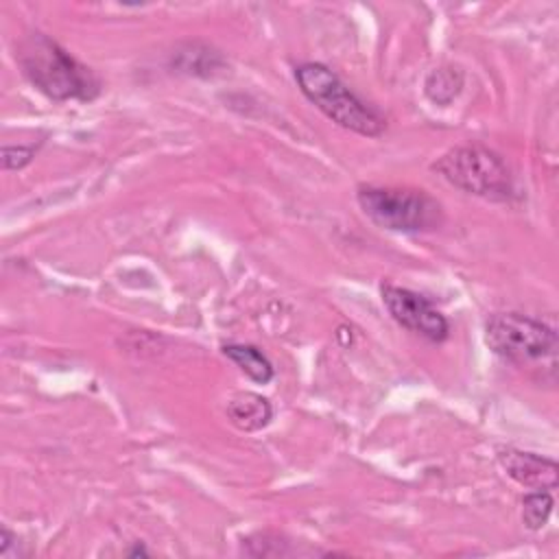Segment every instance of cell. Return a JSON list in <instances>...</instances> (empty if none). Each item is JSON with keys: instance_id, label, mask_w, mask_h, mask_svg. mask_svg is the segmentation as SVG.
Wrapping results in <instances>:
<instances>
[{"instance_id": "1", "label": "cell", "mask_w": 559, "mask_h": 559, "mask_svg": "<svg viewBox=\"0 0 559 559\" xmlns=\"http://www.w3.org/2000/svg\"><path fill=\"white\" fill-rule=\"evenodd\" d=\"M15 59L28 83L52 100H94L100 94L103 83L96 72L44 33L24 37Z\"/></svg>"}, {"instance_id": "2", "label": "cell", "mask_w": 559, "mask_h": 559, "mask_svg": "<svg viewBox=\"0 0 559 559\" xmlns=\"http://www.w3.org/2000/svg\"><path fill=\"white\" fill-rule=\"evenodd\" d=\"M295 81L301 94L338 127L365 138H378L386 129V120L358 98L328 66L317 61L301 63L295 68Z\"/></svg>"}, {"instance_id": "3", "label": "cell", "mask_w": 559, "mask_h": 559, "mask_svg": "<svg viewBox=\"0 0 559 559\" xmlns=\"http://www.w3.org/2000/svg\"><path fill=\"white\" fill-rule=\"evenodd\" d=\"M432 170L450 186L487 201H509L513 197L509 166L483 144H461L445 151L432 164Z\"/></svg>"}, {"instance_id": "4", "label": "cell", "mask_w": 559, "mask_h": 559, "mask_svg": "<svg viewBox=\"0 0 559 559\" xmlns=\"http://www.w3.org/2000/svg\"><path fill=\"white\" fill-rule=\"evenodd\" d=\"M356 199L365 216L389 231H430L441 223V205L424 190L360 186Z\"/></svg>"}, {"instance_id": "5", "label": "cell", "mask_w": 559, "mask_h": 559, "mask_svg": "<svg viewBox=\"0 0 559 559\" xmlns=\"http://www.w3.org/2000/svg\"><path fill=\"white\" fill-rule=\"evenodd\" d=\"M485 343L496 356L518 367L544 362L555 367L557 332L539 319L520 312L493 314L485 325Z\"/></svg>"}, {"instance_id": "6", "label": "cell", "mask_w": 559, "mask_h": 559, "mask_svg": "<svg viewBox=\"0 0 559 559\" xmlns=\"http://www.w3.org/2000/svg\"><path fill=\"white\" fill-rule=\"evenodd\" d=\"M380 295H382L384 308L402 328H406L432 343H441L448 338V334H450L448 319L424 295L402 288V286H393V284H382Z\"/></svg>"}, {"instance_id": "7", "label": "cell", "mask_w": 559, "mask_h": 559, "mask_svg": "<svg viewBox=\"0 0 559 559\" xmlns=\"http://www.w3.org/2000/svg\"><path fill=\"white\" fill-rule=\"evenodd\" d=\"M498 463L515 483L528 489L552 491L559 480V467L552 459L518 448H500Z\"/></svg>"}, {"instance_id": "8", "label": "cell", "mask_w": 559, "mask_h": 559, "mask_svg": "<svg viewBox=\"0 0 559 559\" xmlns=\"http://www.w3.org/2000/svg\"><path fill=\"white\" fill-rule=\"evenodd\" d=\"M225 411H227V419L238 430H245V432H255L264 428L273 417V408L269 400L251 391H240L231 395Z\"/></svg>"}, {"instance_id": "9", "label": "cell", "mask_w": 559, "mask_h": 559, "mask_svg": "<svg viewBox=\"0 0 559 559\" xmlns=\"http://www.w3.org/2000/svg\"><path fill=\"white\" fill-rule=\"evenodd\" d=\"M223 354L236 365L240 367V371L245 376H249L253 382L258 384H266L273 380L275 369L271 365V360L255 347V345H247V343H229L223 347Z\"/></svg>"}, {"instance_id": "10", "label": "cell", "mask_w": 559, "mask_h": 559, "mask_svg": "<svg viewBox=\"0 0 559 559\" xmlns=\"http://www.w3.org/2000/svg\"><path fill=\"white\" fill-rule=\"evenodd\" d=\"M463 83H465V76L459 68L441 66V68H435L428 72V76L424 81V94L435 105L445 107L461 94Z\"/></svg>"}, {"instance_id": "11", "label": "cell", "mask_w": 559, "mask_h": 559, "mask_svg": "<svg viewBox=\"0 0 559 559\" xmlns=\"http://www.w3.org/2000/svg\"><path fill=\"white\" fill-rule=\"evenodd\" d=\"M552 493L544 491V489H533L531 493H526L522 498V522L531 528V531H539L550 513H552Z\"/></svg>"}, {"instance_id": "12", "label": "cell", "mask_w": 559, "mask_h": 559, "mask_svg": "<svg viewBox=\"0 0 559 559\" xmlns=\"http://www.w3.org/2000/svg\"><path fill=\"white\" fill-rule=\"evenodd\" d=\"M37 146L33 144H4L2 146V168L4 170H22L33 162Z\"/></svg>"}, {"instance_id": "13", "label": "cell", "mask_w": 559, "mask_h": 559, "mask_svg": "<svg viewBox=\"0 0 559 559\" xmlns=\"http://www.w3.org/2000/svg\"><path fill=\"white\" fill-rule=\"evenodd\" d=\"M127 555H129V557H140V555H144V557H146V555H148V550H146V546H144L142 542H135V544H133V548H129V552H127Z\"/></svg>"}]
</instances>
